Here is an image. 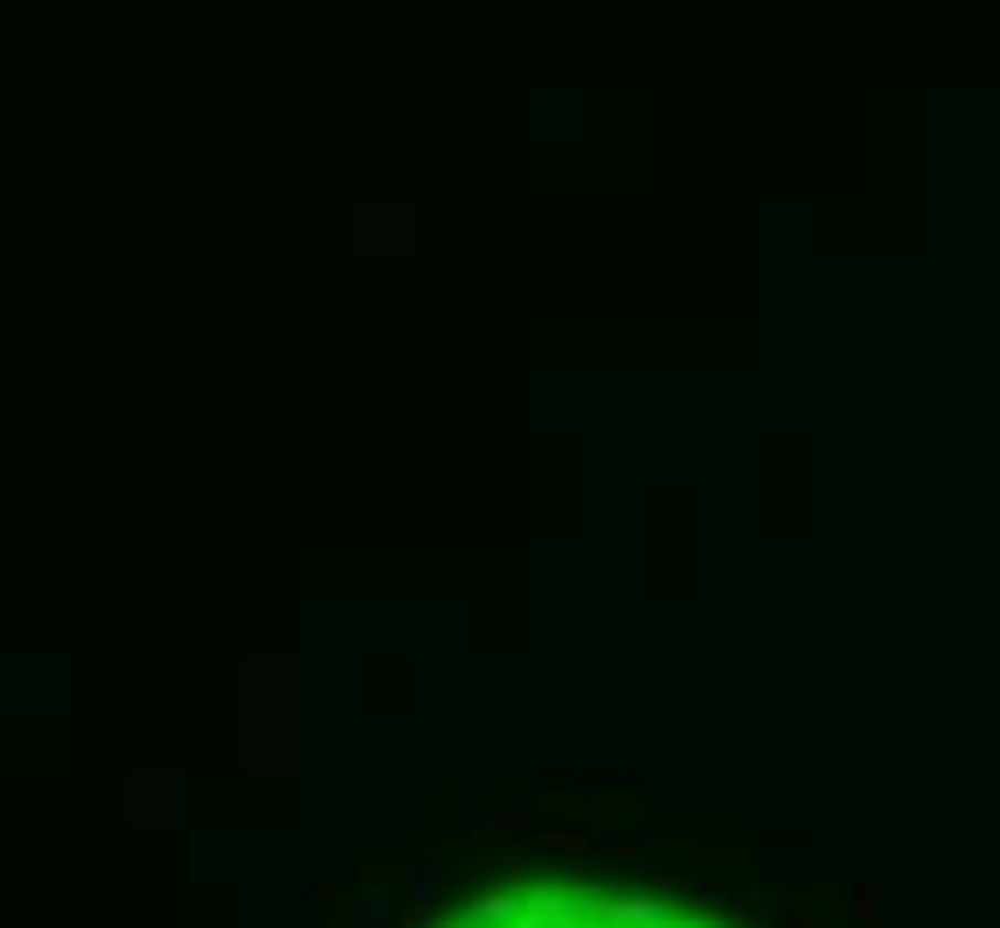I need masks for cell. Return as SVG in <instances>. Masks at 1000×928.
<instances>
[{"mask_svg": "<svg viewBox=\"0 0 1000 928\" xmlns=\"http://www.w3.org/2000/svg\"><path fill=\"white\" fill-rule=\"evenodd\" d=\"M786 928H822V921H815V915H786Z\"/></svg>", "mask_w": 1000, "mask_h": 928, "instance_id": "obj_1", "label": "cell"}]
</instances>
